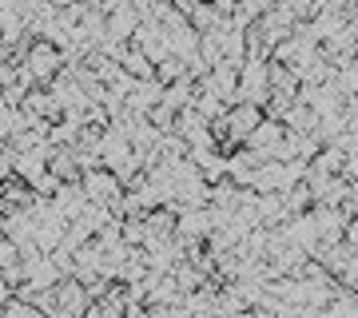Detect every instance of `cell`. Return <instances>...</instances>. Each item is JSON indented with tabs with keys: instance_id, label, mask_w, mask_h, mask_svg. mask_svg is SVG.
Listing matches in <instances>:
<instances>
[{
	"instance_id": "6da1fadb",
	"label": "cell",
	"mask_w": 358,
	"mask_h": 318,
	"mask_svg": "<svg viewBox=\"0 0 358 318\" xmlns=\"http://www.w3.org/2000/svg\"><path fill=\"white\" fill-rule=\"evenodd\" d=\"M24 68L32 72V80H36V84H44V88H48L52 76L64 68V52H60V44H56V40L32 36V40H28V52H24Z\"/></svg>"
},
{
	"instance_id": "7a4b0ae2",
	"label": "cell",
	"mask_w": 358,
	"mask_h": 318,
	"mask_svg": "<svg viewBox=\"0 0 358 318\" xmlns=\"http://www.w3.org/2000/svg\"><path fill=\"white\" fill-rule=\"evenodd\" d=\"M80 183H84V195H88V203H100V207H112L120 195H124V179L115 175L112 167H88L84 175H80Z\"/></svg>"
},
{
	"instance_id": "3957f363",
	"label": "cell",
	"mask_w": 358,
	"mask_h": 318,
	"mask_svg": "<svg viewBox=\"0 0 358 318\" xmlns=\"http://www.w3.org/2000/svg\"><path fill=\"white\" fill-rule=\"evenodd\" d=\"M294 24H299V16H294L287 4H275V8H267V13H259V16H255V24H247V28H251V32H255V36L263 40L267 48H275L279 40L291 36V28H294Z\"/></svg>"
},
{
	"instance_id": "277c9868",
	"label": "cell",
	"mask_w": 358,
	"mask_h": 318,
	"mask_svg": "<svg viewBox=\"0 0 358 318\" xmlns=\"http://www.w3.org/2000/svg\"><path fill=\"white\" fill-rule=\"evenodd\" d=\"M271 96V80H267V60H243L239 64V100H251V103H267ZM235 100V103H239Z\"/></svg>"
},
{
	"instance_id": "5b68a950",
	"label": "cell",
	"mask_w": 358,
	"mask_h": 318,
	"mask_svg": "<svg viewBox=\"0 0 358 318\" xmlns=\"http://www.w3.org/2000/svg\"><path fill=\"white\" fill-rule=\"evenodd\" d=\"M20 112H24L28 120H44V124H52V120H60V115H64V108H60V100L52 96V88L36 84V88L20 100Z\"/></svg>"
},
{
	"instance_id": "8992f818",
	"label": "cell",
	"mask_w": 358,
	"mask_h": 318,
	"mask_svg": "<svg viewBox=\"0 0 358 318\" xmlns=\"http://www.w3.org/2000/svg\"><path fill=\"white\" fill-rule=\"evenodd\" d=\"M56 303H60V315H88L92 294L76 275H64V279L56 282Z\"/></svg>"
},
{
	"instance_id": "52a82bcc",
	"label": "cell",
	"mask_w": 358,
	"mask_h": 318,
	"mask_svg": "<svg viewBox=\"0 0 358 318\" xmlns=\"http://www.w3.org/2000/svg\"><path fill=\"white\" fill-rule=\"evenodd\" d=\"M0 187H4V199H0V211L4 215H13V211H32L36 207V191H32V183H24L20 175H8L0 179Z\"/></svg>"
},
{
	"instance_id": "ba28073f",
	"label": "cell",
	"mask_w": 358,
	"mask_h": 318,
	"mask_svg": "<svg viewBox=\"0 0 358 318\" xmlns=\"http://www.w3.org/2000/svg\"><path fill=\"white\" fill-rule=\"evenodd\" d=\"M282 136H287L282 120H267V115H263V124L247 136V147H251V152H259L263 159H275V147L282 143Z\"/></svg>"
},
{
	"instance_id": "9c48e42d",
	"label": "cell",
	"mask_w": 358,
	"mask_h": 318,
	"mask_svg": "<svg viewBox=\"0 0 358 318\" xmlns=\"http://www.w3.org/2000/svg\"><path fill=\"white\" fill-rule=\"evenodd\" d=\"M287 219H291V211H287L282 191H259V199H255V223H263V227H279V223H287Z\"/></svg>"
},
{
	"instance_id": "30bf717a",
	"label": "cell",
	"mask_w": 358,
	"mask_h": 318,
	"mask_svg": "<svg viewBox=\"0 0 358 318\" xmlns=\"http://www.w3.org/2000/svg\"><path fill=\"white\" fill-rule=\"evenodd\" d=\"M259 124H263V108H259V103L239 100V103H231L227 108V127L235 131V136H243V143H247V136H251Z\"/></svg>"
},
{
	"instance_id": "8fae6325",
	"label": "cell",
	"mask_w": 358,
	"mask_h": 318,
	"mask_svg": "<svg viewBox=\"0 0 358 318\" xmlns=\"http://www.w3.org/2000/svg\"><path fill=\"white\" fill-rule=\"evenodd\" d=\"M136 28H140V13L131 8L128 0H115L112 8H108V36L131 40V36H136Z\"/></svg>"
},
{
	"instance_id": "7c38bea8",
	"label": "cell",
	"mask_w": 358,
	"mask_h": 318,
	"mask_svg": "<svg viewBox=\"0 0 358 318\" xmlns=\"http://www.w3.org/2000/svg\"><path fill=\"white\" fill-rule=\"evenodd\" d=\"M52 207L60 211L64 219H76L84 207H88V195H84V183L80 179H72V183H60L56 187V195H52Z\"/></svg>"
},
{
	"instance_id": "4fadbf2b",
	"label": "cell",
	"mask_w": 358,
	"mask_h": 318,
	"mask_svg": "<svg viewBox=\"0 0 358 318\" xmlns=\"http://www.w3.org/2000/svg\"><path fill=\"white\" fill-rule=\"evenodd\" d=\"M310 219H315V227H319V239H331V243L343 239L346 215L334 203H315V207H310Z\"/></svg>"
},
{
	"instance_id": "5bb4252c",
	"label": "cell",
	"mask_w": 358,
	"mask_h": 318,
	"mask_svg": "<svg viewBox=\"0 0 358 318\" xmlns=\"http://www.w3.org/2000/svg\"><path fill=\"white\" fill-rule=\"evenodd\" d=\"M148 239H171L176 235V219H179V207L176 203H159L148 211Z\"/></svg>"
},
{
	"instance_id": "9a60e30c",
	"label": "cell",
	"mask_w": 358,
	"mask_h": 318,
	"mask_svg": "<svg viewBox=\"0 0 358 318\" xmlns=\"http://www.w3.org/2000/svg\"><path fill=\"white\" fill-rule=\"evenodd\" d=\"M219 48H223V60L239 68V64L247 60V32H243V28H235L227 20V24L219 28Z\"/></svg>"
},
{
	"instance_id": "2e32d148",
	"label": "cell",
	"mask_w": 358,
	"mask_h": 318,
	"mask_svg": "<svg viewBox=\"0 0 358 318\" xmlns=\"http://www.w3.org/2000/svg\"><path fill=\"white\" fill-rule=\"evenodd\" d=\"M48 171L60 183H72V179H80L84 171H80V164H76V152H72V143L68 147H52V155H48Z\"/></svg>"
},
{
	"instance_id": "e0dca14e",
	"label": "cell",
	"mask_w": 358,
	"mask_h": 318,
	"mask_svg": "<svg viewBox=\"0 0 358 318\" xmlns=\"http://www.w3.org/2000/svg\"><path fill=\"white\" fill-rule=\"evenodd\" d=\"M120 64H124V72H128L131 80H155V60L143 48H136V44H128V48H124Z\"/></svg>"
},
{
	"instance_id": "ac0fdd59",
	"label": "cell",
	"mask_w": 358,
	"mask_h": 318,
	"mask_svg": "<svg viewBox=\"0 0 358 318\" xmlns=\"http://www.w3.org/2000/svg\"><path fill=\"white\" fill-rule=\"evenodd\" d=\"M187 20H192L195 32H215V28L227 24V16L215 8V0H195V8L187 13Z\"/></svg>"
},
{
	"instance_id": "d6986e66",
	"label": "cell",
	"mask_w": 358,
	"mask_h": 318,
	"mask_svg": "<svg viewBox=\"0 0 358 318\" xmlns=\"http://www.w3.org/2000/svg\"><path fill=\"white\" fill-rule=\"evenodd\" d=\"M171 279H176V287H179L183 294H192L195 287H203L211 275H207L199 263H192V259H176V267H171Z\"/></svg>"
},
{
	"instance_id": "ffe728a7",
	"label": "cell",
	"mask_w": 358,
	"mask_h": 318,
	"mask_svg": "<svg viewBox=\"0 0 358 318\" xmlns=\"http://www.w3.org/2000/svg\"><path fill=\"white\" fill-rule=\"evenodd\" d=\"M195 167H199V175L207 179V183H215V179L227 175V155L219 152V147H203V152H192Z\"/></svg>"
},
{
	"instance_id": "44dd1931",
	"label": "cell",
	"mask_w": 358,
	"mask_h": 318,
	"mask_svg": "<svg viewBox=\"0 0 358 318\" xmlns=\"http://www.w3.org/2000/svg\"><path fill=\"white\" fill-rule=\"evenodd\" d=\"M164 103H171V108H187V103H195V80L183 72L179 80H171V84H164Z\"/></svg>"
},
{
	"instance_id": "7402d4cb",
	"label": "cell",
	"mask_w": 358,
	"mask_h": 318,
	"mask_svg": "<svg viewBox=\"0 0 358 318\" xmlns=\"http://www.w3.org/2000/svg\"><path fill=\"white\" fill-rule=\"evenodd\" d=\"M282 199H287V211L299 215V211H310L315 207V191H310L307 179H299V183H291V187L282 191Z\"/></svg>"
},
{
	"instance_id": "603a6c76",
	"label": "cell",
	"mask_w": 358,
	"mask_h": 318,
	"mask_svg": "<svg viewBox=\"0 0 358 318\" xmlns=\"http://www.w3.org/2000/svg\"><path fill=\"white\" fill-rule=\"evenodd\" d=\"M187 72V64H183V56H176V52H167L164 60H155V80L159 84H171V80H179Z\"/></svg>"
},
{
	"instance_id": "cb8c5ba5",
	"label": "cell",
	"mask_w": 358,
	"mask_h": 318,
	"mask_svg": "<svg viewBox=\"0 0 358 318\" xmlns=\"http://www.w3.org/2000/svg\"><path fill=\"white\" fill-rule=\"evenodd\" d=\"M334 84L343 88V96H358V56L346 60L343 68H334Z\"/></svg>"
},
{
	"instance_id": "d4e9b609",
	"label": "cell",
	"mask_w": 358,
	"mask_h": 318,
	"mask_svg": "<svg viewBox=\"0 0 358 318\" xmlns=\"http://www.w3.org/2000/svg\"><path fill=\"white\" fill-rule=\"evenodd\" d=\"M120 223H124V243H128V247H143V243H148V219L143 215L120 219Z\"/></svg>"
},
{
	"instance_id": "484cf974",
	"label": "cell",
	"mask_w": 358,
	"mask_h": 318,
	"mask_svg": "<svg viewBox=\"0 0 358 318\" xmlns=\"http://www.w3.org/2000/svg\"><path fill=\"white\" fill-rule=\"evenodd\" d=\"M148 120H152V127H159V131H176V108L164 103V100L148 108Z\"/></svg>"
},
{
	"instance_id": "4316f807",
	"label": "cell",
	"mask_w": 358,
	"mask_h": 318,
	"mask_svg": "<svg viewBox=\"0 0 358 318\" xmlns=\"http://www.w3.org/2000/svg\"><path fill=\"white\" fill-rule=\"evenodd\" d=\"M4 315L8 318H36V303L32 298H24V294H13V298H4Z\"/></svg>"
},
{
	"instance_id": "83f0119b",
	"label": "cell",
	"mask_w": 358,
	"mask_h": 318,
	"mask_svg": "<svg viewBox=\"0 0 358 318\" xmlns=\"http://www.w3.org/2000/svg\"><path fill=\"white\" fill-rule=\"evenodd\" d=\"M338 211H343L346 219H355V215H358V183H355V179H350V183H346L343 199H338Z\"/></svg>"
},
{
	"instance_id": "f1b7e54d",
	"label": "cell",
	"mask_w": 358,
	"mask_h": 318,
	"mask_svg": "<svg viewBox=\"0 0 358 318\" xmlns=\"http://www.w3.org/2000/svg\"><path fill=\"white\" fill-rule=\"evenodd\" d=\"M56 187H60V179L52 175V171H44V175H40L36 183H32V191H36L40 199H52V195H56Z\"/></svg>"
},
{
	"instance_id": "f546056e",
	"label": "cell",
	"mask_w": 358,
	"mask_h": 318,
	"mask_svg": "<svg viewBox=\"0 0 358 318\" xmlns=\"http://www.w3.org/2000/svg\"><path fill=\"white\" fill-rule=\"evenodd\" d=\"M16 259H20V247L0 231V267H8V263H16Z\"/></svg>"
},
{
	"instance_id": "4dcf8cb0",
	"label": "cell",
	"mask_w": 358,
	"mask_h": 318,
	"mask_svg": "<svg viewBox=\"0 0 358 318\" xmlns=\"http://www.w3.org/2000/svg\"><path fill=\"white\" fill-rule=\"evenodd\" d=\"M343 175H346V179H355V183H358V152H350V155H346Z\"/></svg>"
},
{
	"instance_id": "1f68e13d",
	"label": "cell",
	"mask_w": 358,
	"mask_h": 318,
	"mask_svg": "<svg viewBox=\"0 0 358 318\" xmlns=\"http://www.w3.org/2000/svg\"><path fill=\"white\" fill-rule=\"evenodd\" d=\"M44 4H52V8H64L68 0H44Z\"/></svg>"
}]
</instances>
